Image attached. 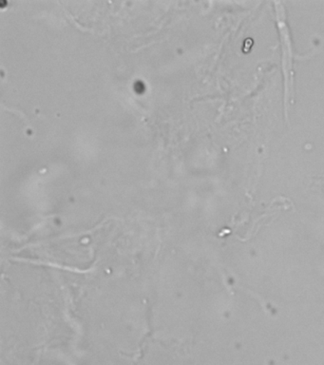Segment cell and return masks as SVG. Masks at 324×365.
<instances>
[{
    "instance_id": "1",
    "label": "cell",
    "mask_w": 324,
    "mask_h": 365,
    "mask_svg": "<svg viewBox=\"0 0 324 365\" xmlns=\"http://www.w3.org/2000/svg\"><path fill=\"white\" fill-rule=\"evenodd\" d=\"M309 187L324 194V177H314L310 182Z\"/></svg>"
}]
</instances>
